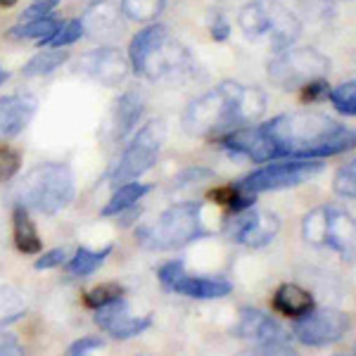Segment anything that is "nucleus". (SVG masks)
Masks as SVG:
<instances>
[{
  "instance_id": "2",
  "label": "nucleus",
  "mask_w": 356,
  "mask_h": 356,
  "mask_svg": "<svg viewBox=\"0 0 356 356\" xmlns=\"http://www.w3.org/2000/svg\"><path fill=\"white\" fill-rule=\"evenodd\" d=\"M278 159H323L354 147V131L321 112L280 114L264 124Z\"/></svg>"
},
{
  "instance_id": "5",
  "label": "nucleus",
  "mask_w": 356,
  "mask_h": 356,
  "mask_svg": "<svg viewBox=\"0 0 356 356\" xmlns=\"http://www.w3.org/2000/svg\"><path fill=\"white\" fill-rule=\"evenodd\" d=\"M202 214H204V202L174 204L152 226L140 228L136 235L147 250H157V252L178 250V247L207 235Z\"/></svg>"
},
{
  "instance_id": "15",
  "label": "nucleus",
  "mask_w": 356,
  "mask_h": 356,
  "mask_svg": "<svg viewBox=\"0 0 356 356\" xmlns=\"http://www.w3.org/2000/svg\"><path fill=\"white\" fill-rule=\"evenodd\" d=\"M95 323L110 332L114 340H129V337H136L150 328L152 321L147 316H131L129 304L124 302V297H119V300L95 309Z\"/></svg>"
},
{
  "instance_id": "9",
  "label": "nucleus",
  "mask_w": 356,
  "mask_h": 356,
  "mask_svg": "<svg viewBox=\"0 0 356 356\" xmlns=\"http://www.w3.org/2000/svg\"><path fill=\"white\" fill-rule=\"evenodd\" d=\"M164 143V126L159 122H150L143 126L140 131L134 136L131 145L126 147L119 164L112 171V183L114 186H124V183L138 181L145 171L152 169V164L157 162L159 150Z\"/></svg>"
},
{
  "instance_id": "40",
  "label": "nucleus",
  "mask_w": 356,
  "mask_h": 356,
  "mask_svg": "<svg viewBox=\"0 0 356 356\" xmlns=\"http://www.w3.org/2000/svg\"><path fill=\"white\" fill-rule=\"evenodd\" d=\"M5 81H8V72H5V69L0 67V86H3Z\"/></svg>"
},
{
  "instance_id": "38",
  "label": "nucleus",
  "mask_w": 356,
  "mask_h": 356,
  "mask_svg": "<svg viewBox=\"0 0 356 356\" xmlns=\"http://www.w3.org/2000/svg\"><path fill=\"white\" fill-rule=\"evenodd\" d=\"M211 38L214 41H226L228 38V33H231V26H228V22L223 19L221 15H214L211 17Z\"/></svg>"
},
{
  "instance_id": "24",
  "label": "nucleus",
  "mask_w": 356,
  "mask_h": 356,
  "mask_svg": "<svg viewBox=\"0 0 356 356\" xmlns=\"http://www.w3.org/2000/svg\"><path fill=\"white\" fill-rule=\"evenodd\" d=\"M67 60H69L67 50H60V48L43 50V53H38L36 57H31V60L26 62L24 69H22V74L29 79L45 76V74H53L55 69H60Z\"/></svg>"
},
{
  "instance_id": "20",
  "label": "nucleus",
  "mask_w": 356,
  "mask_h": 356,
  "mask_svg": "<svg viewBox=\"0 0 356 356\" xmlns=\"http://www.w3.org/2000/svg\"><path fill=\"white\" fill-rule=\"evenodd\" d=\"M143 114V95L138 90H129L117 100L112 112V138L114 140H124L131 131L136 129L138 119Z\"/></svg>"
},
{
  "instance_id": "6",
  "label": "nucleus",
  "mask_w": 356,
  "mask_h": 356,
  "mask_svg": "<svg viewBox=\"0 0 356 356\" xmlns=\"http://www.w3.org/2000/svg\"><path fill=\"white\" fill-rule=\"evenodd\" d=\"M19 200L26 209H36L41 214H57L74 200L72 169L57 162L33 166L19 186Z\"/></svg>"
},
{
  "instance_id": "17",
  "label": "nucleus",
  "mask_w": 356,
  "mask_h": 356,
  "mask_svg": "<svg viewBox=\"0 0 356 356\" xmlns=\"http://www.w3.org/2000/svg\"><path fill=\"white\" fill-rule=\"evenodd\" d=\"M36 112V97L8 95L0 100V138H15L24 131Z\"/></svg>"
},
{
  "instance_id": "41",
  "label": "nucleus",
  "mask_w": 356,
  "mask_h": 356,
  "mask_svg": "<svg viewBox=\"0 0 356 356\" xmlns=\"http://www.w3.org/2000/svg\"><path fill=\"white\" fill-rule=\"evenodd\" d=\"M17 0H0V5H3V8H10V5H15Z\"/></svg>"
},
{
  "instance_id": "26",
  "label": "nucleus",
  "mask_w": 356,
  "mask_h": 356,
  "mask_svg": "<svg viewBox=\"0 0 356 356\" xmlns=\"http://www.w3.org/2000/svg\"><path fill=\"white\" fill-rule=\"evenodd\" d=\"M110 252H112V247H105L102 252H90V250H86V247H81V250H76V254H74L67 264L69 273L79 275V278L95 273L97 268L105 264L107 257H110Z\"/></svg>"
},
{
  "instance_id": "27",
  "label": "nucleus",
  "mask_w": 356,
  "mask_h": 356,
  "mask_svg": "<svg viewBox=\"0 0 356 356\" xmlns=\"http://www.w3.org/2000/svg\"><path fill=\"white\" fill-rule=\"evenodd\" d=\"M166 0H122V13L134 22H152L162 15Z\"/></svg>"
},
{
  "instance_id": "25",
  "label": "nucleus",
  "mask_w": 356,
  "mask_h": 356,
  "mask_svg": "<svg viewBox=\"0 0 356 356\" xmlns=\"http://www.w3.org/2000/svg\"><path fill=\"white\" fill-rule=\"evenodd\" d=\"M57 26H60V22H55L53 17H38V19H29L22 26H15L10 36L24 38V41H38L43 45L57 31Z\"/></svg>"
},
{
  "instance_id": "10",
  "label": "nucleus",
  "mask_w": 356,
  "mask_h": 356,
  "mask_svg": "<svg viewBox=\"0 0 356 356\" xmlns=\"http://www.w3.org/2000/svg\"><path fill=\"white\" fill-rule=\"evenodd\" d=\"M238 332L245 342L264 354H292L288 330L259 309H240Z\"/></svg>"
},
{
  "instance_id": "8",
  "label": "nucleus",
  "mask_w": 356,
  "mask_h": 356,
  "mask_svg": "<svg viewBox=\"0 0 356 356\" xmlns=\"http://www.w3.org/2000/svg\"><path fill=\"white\" fill-rule=\"evenodd\" d=\"M323 171L321 159H290V162H273L264 169L252 171L250 176H245L243 181L235 183V188H240L243 193L259 195L268 191H283V188H295L302 186L304 181L314 178L316 174Z\"/></svg>"
},
{
  "instance_id": "39",
  "label": "nucleus",
  "mask_w": 356,
  "mask_h": 356,
  "mask_svg": "<svg viewBox=\"0 0 356 356\" xmlns=\"http://www.w3.org/2000/svg\"><path fill=\"white\" fill-rule=\"evenodd\" d=\"M19 342L10 332H0V354H19Z\"/></svg>"
},
{
  "instance_id": "35",
  "label": "nucleus",
  "mask_w": 356,
  "mask_h": 356,
  "mask_svg": "<svg viewBox=\"0 0 356 356\" xmlns=\"http://www.w3.org/2000/svg\"><path fill=\"white\" fill-rule=\"evenodd\" d=\"M330 86L323 81V79H316V81H312V83H307L302 88V97L307 102H318V100H323V97H328V93H330Z\"/></svg>"
},
{
  "instance_id": "16",
  "label": "nucleus",
  "mask_w": 356,
  "mask_h": 356,
  "mask_svg": "<svg viewBox=\"0 0 356 356\" xmlns=\"http://www.w3.org/2000/svg\"><path fill=\"white\" fill-rule=\"evenodd\" d=\"M325 245L332 247L335 252H340L344 259H354V240H356V226L349 211H344L342 207H325Z\"/></svg>"
},
{
  "instance_id": "18",
  "label": "nucleus",
  "mask_w": 356,
  "mask_h": 356,
  "mask_svg": "<svg viewBox=\"0 0 356 356\" xmlns=\"http://www.w3.org/2000/svg\"><path fill=\"white\" fill-rule=\"evenodd\" d=\"M119 8L112 0H100V3L90 5L81 17L83 33L88 31V36L93 38H114L117 33H122V19H119Z\"/></svg>"
},
{
  "instance_id": "11",
  "label": "nucleus",
  "mask_w": 356,
  "mask_h": 356,
  "mask_svg": "<svg viewBox=\"0 0 356 356\" xmlns=\"http://www.w3.org/2000/svg\"><path fill=\"white\" fill-rule=\"evenodd\" d=\"M352 328V321L347 314L335 312V309H318V312H307L295 321L292 335L307 347H325V344L340 342Z\"/></svg>"
},
{
  "instance_id": "31",
  "label": "nucleus",
  "mask_w": 356,
  "mask_h": 356,
  "mask_svg": "<svg viewBox=\"0 0 356 356\" xmlns=\"http://www.w3.org/2000/svg\"><path fill=\"white\" fill-rule=\"evenodd\" d=\"M119 297H124V288L117 283H102L93 288L86 295V304H88L90 309H97V307H105V304H110L114 300H119Z\"/></svg>"
},
{
  "instance_id": "29",
  "label": "nucleus",
  "mask_w": 356,
  "mask_h": 356,
  "mask_svg": "<svg viewBox=\"0 0 356 356\" xmlns=\"http://www.w3.org/2000/svg\"><path fill=\"white\" fill-rule=\"evenodd\" d=\"M328 95H330L332 105L337 107V112L347 114V117H354L356 114V83L354 81L337 86V88H332Z\"/></svg>"
},
{
  "instance_id": "13",
  "label": "nucleus",
  "mask_w": 356,
  "mask_h": 356,
  "mask_svg": "<svg viewBox=\"0 0 356 356\" xmlns=\"http://www.w3.org/2000/svg\"><path fill=\"white\" fill-rule=\"evenodd\" d=\"M221 147L233 154H240V157H247L257 164L264 162H273L278 159V152H275V145L271 140V136L266 134V129L261 126H243V129H235L231 134H226L219 138Z\"/></svg>"
},
{
  "instance_id": "19",
  "label": "nucleus",
  "mask_w": 356,
  "mask_h": 356,
  "mask_svg": "<svg viewBox=\"0 0 356 356\" xmlns=\"http://www.w3.org/2000/svg\"><path fill=\"white\" fill-rule=\"evenodd\" d=\"M171 290L178 295L193 297V300H221L231 295L233 285L226 278H209V275H186L181 273L178 280L171 285Z\"/></svg>"
},
{
  "instance_id": "21",
  "label": "nucleus",
  "mask_w": 356,
  "mask_h": 356,
  "mask_svg": "<svg viewBox=\"0 0 356 356\" xmlns=\"http://www.w3.org/2000/svg\"><path fill=\"white\" fill-rule=\"evenodd\" d=\"M273 307L278 314L283 316H292V318H300L307 312L314 309V297L309 295L307 290H302L300 285L295 283H285L280 285L278 292L273 297Z\"/></svg>"
},
{
  "instance_id": "33",
  "label": "nucleus",
  "mask_w": 356,
  "mask_h": 356,
  "mask_svg": "<svg viewBox=\"0 0 356 356\" xmlns=\"http://www.w3.org/2000/svg\"><path fill=\"white\" fill-rule=\"evenodd\" d=\"M57 5H60V0H33V3L26 8V13L22 19L29 22V19H38V17H48Z\"/></svg>"
},
{
  "instance_id": "32",
  "label": "nucleus",
  "mask_w": 356,
  "mask_h": 356,
  "mask_svg": "<svg viewBox=\"0 0 356 356\" xmlns=\"http://www.w3.org/2000/svg\"><path fill=\"white\" fill-rule=\"evenodd\" d=\"M19 164H22L19 154L10 150V147H0V183L10 181L19 171Z\"/></svg>"
},
{
  "instance_id": "3",
  "label": "nucleus",
  "mask_w": 356,
  "mask_h": 356,
  "mask_svg": "<svg viewBox=\"0 0 356 356\" xmlns=\"http://www.w3.org/2000/svg\"><path fill=\"white\" fill-rule=\"evenodd\" d=\"M129 60L134 72L150 81L186 76L193 67L191 53L174 41L162 24L147 26L136 33L129 48Z\"/></svg>"
},
{
  "instance_id": "34",
  "label": "nucleus",
  "mask_w": 356,
  "mask_h": 356,
  "mask_svg": "<svg viewBox=\"0 0 356 356\" xmlns=\"http://www.w3.org/2000/svg\"><path fill=\"white\" fill-rule=\"evenodd\" d=\"M181 273H186V264H183V261H169V264H164V266L159 268V280H162V285L166 290H171V285L176 283Z\"/></svg>"
},
{
  "instance_id": "30",
  "label": "nucleus",
  "mask_w": 356,
  "mask_h": 356,
  "mask_svg": "<svg viewBox=\"0 0 356 356\" xmlns=\"http://www.w3.org/2000/svg\"><path fill=\"white\" fill-rule=\"evenodd\" d=\"M332 191H335L344 200H354L356 197V166L354 162L344 164L340 171L332 178Z\"/></svg>"
},
{
  "instance_id": "12",
  "label": "nucleus",
  "mask_w": 356,
  "mask_h": 356,
  "mask_svg": "<svg viewBox=\"0 0 356 356\" xmlns=\"http://www.w3.org/2000/svg\"><path fill=\"white\" fill-rule=\"evenodd\" d=\"M280 231V219L268 209H257L254 204L243 211H235V216L228 221V235L233 243L247 247H264L273 243V238Z\"/></svg>"
},
{
  "instance_id": "22",
  "label": "nucleus",
  "mask_w": 356,
  "mask_h": 356,
  "mask_svg": "<svg viewBox=\"0 0 356 356\" xmlns=\"http://www.w3.org/2000/svg\"><path fill=\"white\" fill-rule=\"evenodd\" d=\"M13 235L19 252H24V254H38L41 252V235H38L24 204H17L13 211Z\"/></svg>"
},
{
  "instance_id": "1",
  "label": "nucleus",
  "mask_w": 356,
  "mask_h": 356,
  "mask_svg": "<svg viewBox=\"0 0 356 356\" xmlns=\"http://www.w3.org/2000/svg\"><path fill=\"white\" fill-rule=\"evenodd\" d=\"M264 112L266 93L261 88L223 81L188 105L183 114V129L188 136L219 140L231 131L257 122Z\"/></svg>"
},
{
  "instance_id": "23",
  "label": "nucleus",
  "mask_w": 356,
  "mask_h": 356,
  "mask_svg": "<svg viewBox=\"0 0 356 356\" xmlns=\"http://www.w3.org/2000/svg\"><path fill=\"white\" fill-rule=\"evenodd\" d=\"M150 193V186L145 183H124V186H117V191L110 197V202L102 209V216H117L122 214L124 209H131L134 204H138L143 200V195Z\"/></svg>"
},
{
  "instance_id": "28",
  "label": "nucleus",
  "mask_w": 356,
  "mask_h": 356,
  "mask_svg": "<svg viewBox=\"0 0 356 356\" xmlns=\"http://www.w3.org/2000/svg\"><path fill=\"white\" fill-rule=\"evenodd\" d=\"M81 36H83L81 19H72V22H65V24L57 26V31L43 45H48V48H65V45L76 43Z\"/></svg>"
},
{
  "instance_id": "14",
  "label": "nucleus",
  "mask_w": 356,
  "mask_h": 356,
  "mask_svg": "<svg viewBox=\"0 0 356 356\" xmlns=\"http://www.w3.org/2000/svg\"><path fill=\"white\" fill-rule=\"evenodd\" d=\"M76 69L79 74H83V76L93 79V81L102 86H110V88L124 83L126 76H129V62L114 48H100L81 55Z\"/></svg>"
},
{
  "instance_id": "37",
  "label": "nucleus",
  "mask_w": 356,
  "mask_h": 356,
  "mask_svg": "<svg viewBox=\"0 0 356 356\" xmlns=\"http://www.w3.org/2000/svg\"><path fill=\"white\" fill-rule=\"evenodd\" d=\"M65 261H67V252L65 250H50L36 261V268H38V271H45V268H55V266H60V264H65Z\"/></svg>"
},
{
  "instance_id": "7",
  "label": "nucleus",
  "mask_w": 356,
  "mask_h": 356,
  "mask_svg": "<svg viewBox=\"0 0 356 356\" xmlns=\"http://www.w3.org/2000/svg\"><path fill=\"white\" fill-rule=\"evenodd\" d=\"M328 72L330 60L316 48H285L268 62V79L283 90H302Z\"/></svg>"
},
{
  "instance_id": "36",
  "label": "nucleus",
  "mask_w": 356,
  "mask_h": 356,
  "mask_svg": "<svg viewBox=\"0 0 356 356\" xmlns=\"http://www.w3.org/2000/svg\"><path fill=\"white\" fill-rule=\"evenodd\" d=\"M105 347V340L100 337H81L69 347V354L72 356H79V354H88V352H95V349H102Z\"/></svg>"
},
{
  "instance_id": "4",
  "label": "nucleus",
  "mask_w": 356,
  "mask_h": 356,
  "mask_svg": "<svg viewBox=\"0 0 356 356\" xmlns=\"http://www.w3.org/2000/svg\"><path fill=\"white\" fill-rule=\"evenodd\" d=\"M238 24L247 38L271 43L275 50H285L300 38L302 22L300 17L285 8L278 0H252L238 15Z\"/></svg>"
}]
</instances>
